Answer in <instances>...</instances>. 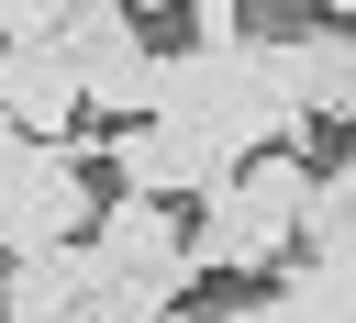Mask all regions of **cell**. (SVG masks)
<instances>
[{
	"instance_id": "cell-2",
	"label": "cell",
	"mask_w": 356,
	"mask_h": 323,
	"mask_svg": "<svg viewBox=\"0 0 356 323\" xmlns=\"http://www.w3.org/2000/svg\"><path fill=\"white\" fill-rule=\"evenodd\" d=\"M245 67H256V89L300 123V145H312L323 123H345V134H356V33H345V22L245 33Z\"/></svg>"
},
{
	"instance_id": "cell-1",
	"label": "cell",
	"mask_w": 356,
	"mask_h": 323,
	"mask_svg": "<svg viewBox=\"0 0 356 323\" xmlns=\"http://www.w3.org/2000/svg\"><path fill=\"white\" fill-rule=\"evenodd\" d=\"M189 278H267L289 245H300V212H312V156L267 145V156H234L211 200H189Z\"/></svg>"
},
{
	"instance_id": "cell-7",
	"label": "cell",
	"mask_w": 356,
	"mask_h": 323,
	"mask_svg": "<svg viewBox=\"0 0 356 323\" xmlns=\"http://www.w3.org/2000/svg\"><path fill=\"white\" fill-rule=\"evenodd\" d=\"M44 11H78V0H44Z\"/></svg>"
},
{
	"instance_id": "cell-3",
	"label": "cell",
	"mask_w": 356,
	"mask_h": 323,
	"mask_svg": "<svg viewBox=\"0 0 356 323\" xmlns=\"http://www.w3.org/2000/svg\"><path fill=\"white\" fill-rule=\"evenodd\" d=\"M78 156H100V167H111V189H134V200H211V189H222V167H234L200 123H167V111L111 123V134L89 123V145H78Z\"/></svg>"
},
{
	"instance_id": "cell-6",
	"label": "cell",
	"mask_w": 356,
	"mask_h": 323,
	"mask_svg": "<svg viewBox=\"0 0 356 323\" xmlns=\"http://www.w3.org/2000/svg\"><path fill=\"white\" fill-rule=\"evenodd\" d=\"M312 200H323V212H345V223H356V134H345V145H334V167H312Z\"/></svg>"
},
{
	"instance_id": "cell-4",
	"label": "cell",
	"mask_w": 356,
	"mask_h": 323,
	"mask_svg": "<svg viewBox=\"0 0 356 323\" xmlns=\"http://www.w3.org/2000/svg\"><path fill=\"white\" fill-rule=\"evenodd\" d=\"M89 256L111 267V278H145V290H189V223H178V200H134V189H111L100 212H89Z\"/></svg>"
},
{
	"instance_id": "cell-5",
	"label": "cell",
	"mask_w": 356,
	"mask_h": 323,
	"mask_svg": "<svg viewBox=\"0 0 356 323\" xmlns=\"http://www.w3.org/2000/svg\"><path fill=\"white\" fill-rule=\"evenodd\" d=\"M0 123L33 134V145H78V134H89V111H78V67H67L56 33L0 45Z\"/></svg>"
}]
</instances>
